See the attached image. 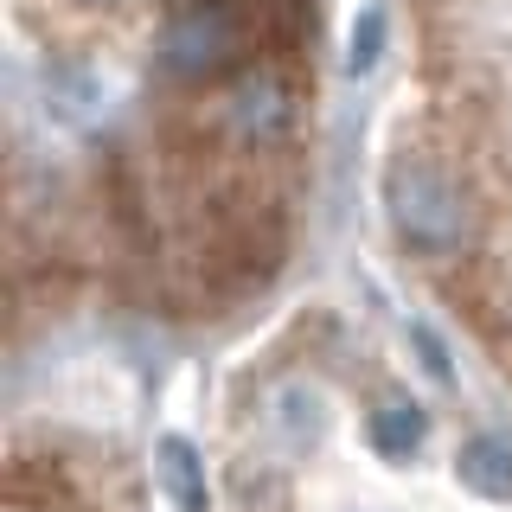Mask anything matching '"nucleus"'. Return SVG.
I'll use <instances>...</instances> for the list:
<instances>
[{"mask_svg":"<svg viewBox=\"0 0 512 512\" xmlns=\"http://www.w3.org/2000/svg\"><path fill=\"white\" fill-rule=\"evenodd\" d=\"M384 212H391L397 237L416 250H461L474 231V212L468 199L455 192L442 167H429V160H397L391 180H384Z\"/></svg>","mask_w":512,"mask_h":512,"instance_id":"1","label":"nucleus"},{"mask_svg":"<svg viewBox=\"0 0 512 512\" xmlns=\"http://www.w3.org/2000/svg\"><path fill=\"white\" fill-rule=\"evenodd\" d=\"M237 52V26L218 0H199V7H180L160 32V71L173 84H205L218 64H231Z\"/></svg>","mask_w":512,"mask_h":512,"instance_id":"2","label":"nucleus"},{"mask_svg":"<svg viewBox=\"0 0 512 512\" xmlns=\"http://www.w3.org/2000/svg\"><path fill=\"white\" fill-rule=\"evenodd\" d=\"M224 116H231V128L244 141H282L288 128H295V90L282 84L276 71H244L231 84V103H224Z\"/></svg>","mask_w":512,"mask_h":512,"instance_id":"3","label":"nucleus"},{"mask_svg":"<svg viewBox=\"0 0 512 512\" xmlns=\"http://www.w3.org/2000/svg\"><path fill=\"white\" fill-rule=\"evenodd\" d=\"M461 487H474L480 500H512V442L500 436H468L455 461Z\"/></svg>","mask_w":512,"mask_h":512,"instance_id":"4","label":"nucleus"},{"mask_svg":"<svg viewBox=\"0 0 512 512\" xmlns=\"http://www.w3.org/2000/svg\"><path fill=\"white\" fill-rule=\"evenodd\" d=\"M154 474H160V493L173 500V512H205V468H199V455H192V442L160 436Z\"/></svg>","mask_w":512,"mask_h":512,"instance_id":"5","label":"nucleus"},{"mask_svg":"<svg viewBox=\"0 0 512 512\" xmlns=\"http://www.w3.org/2000/svg\"><path fill=\"white\" fill-rule=\"evenodd\" d=\"M365 436H372V448L384 461H410L416 448H423V436H429V416L416 404H384V410H372Z\"/></svg>","mask_w":512,"mask_h":512,"instance_id":"6","label":"nucleus"},{"mask_svg":"<svg viewBox=\"0 0 512 512\" xmlns=\"http://www.w3.org/2000/svg\"><path fill=\"white\" fill-rule=\"evenodd\" d=\"M276 416H282L288 448H314L320 442V397L308 391V384H288V391H276Z\"/></svg>","mask_w":512,"mask_h":512,"instance_id":"7","label":"nucleus"}]
</instances>
